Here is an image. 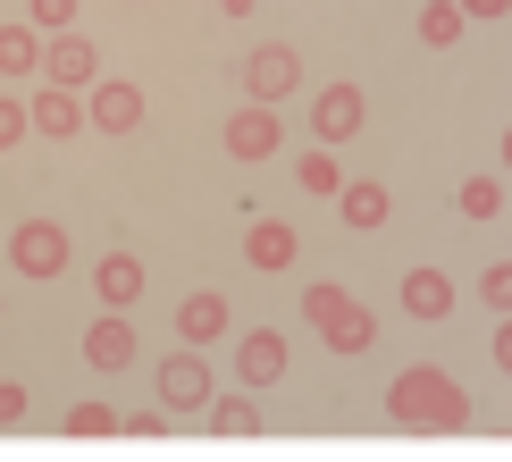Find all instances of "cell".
Wrapping results in <instances>:
<instances>
[{"label": "cell", "mask_w": 512, "mask_h": 462, "mask_svg": "<svg viewBox=\"0 0 512 462\" xmlns=\"http://www.w3.org/2000/svg\"><path fill=\"white\" fill-rule=\"evenodd\" d=\"M387 412L403 420V429H471V395H462L445 370H395Z\"/></svg>", "instance_id": "6da1fadb"}, {"label": "cell", "mask_w": 512, "mask_h": 462, "mask_svg": "<svg viewBox=\"0 0 512 462\" xmlns=\"http://www.w3.org/2000/svg\"><path fill=\"white\" fill-rule=\"evenodd\" d=\"M303 320L328 336V353H370L378 345V320L353 303L345 286H303Z\"/></svg>", "instance_id": "7a4b0ae2"}, {"label": "cell", "mask_w": 512, "mask_h": 462, "mask_svg": "<svg viewBox=\"0 0 512 462\" xmlns=\"http://www.w3.org/2000/svg\"><path fill=\"white\" fill-rule=\"evenodd\" d=\"M9 269H26V278H59V269H68V227H59V219H17Z\"/></svg>", "instance_id": "3957f363"}, {"label": "cell", "mask_w": 512, "mask_h": 462, "mask_svg": "<svg viewBox=\"0 0 512 462\" xmlns=\"http://www.w3.org/2000/svg\"><path fill=\"white\" fill-rule=\"evenodd\" d=\"M294 84H303V59H294L286 42H261V51L244 59V93H252V101H269V110L294 93Z\"/></svg>", "instance_id": "277c9868"}, {"label": "cell", "mask_w": 512, "mask_h": 462, "mask_svg": "<svg viewBox=\"0 0 512 462\" xmlns=\"http://www.w3.org/2000/svg\"><path fill=\"white\" fill-rule=\"evenodd\" d=\"M160 404H177V412H202V404H210V362H202V345H185V353H168V362H160Z\"/></svg>", "instance_id": "5b68a950"}, {"label": "cell", "mask_w": 512, "mask_h": 462, "mask_svg": "<svg viewBox=\"0 0 512 462\" xmlns=\"http://www.w3.org/2000/svg\"><path fill=\"white\" fill-rule=\"evenodd\" d=\"M84 126H101V135H135V126H143V93H135V84H93V101H84Z\"/></svg>", "instance_id": "8992f818"}, {"label": "cell", "mask_w": 512, "mask_h": 462, "mask_svg": "<svg viewBox=\"0 0 512 462\" xmlns=\"http://www.w3.org/2000/svg\"><path fill=\"white\" fill-rule=\"evenodd\" d=\"M311 135L328 143V152H336L345 135H361V84H328V93L311 101Z\"/></svg>", "instance_id": "52a82bcc"}, {"label": "cell", "mask_w": 512, "mask_h": 462, "mask_svg": "<svg viewBox=\"0 0 512 462\" xmlns=\"http://www.w3.org/2000/svg\"><path fill=\"white\" fill-rule=\"evenodd\" d=\"M219 135H227V152H236V160H269L277 152V110H269V101H244Z\"/></svg>", "instance_id": "ba28073f"}, {"label": "cell", "mask_w": 512, "mask_h": 462, "mask_svg": "<svg viewBox=\"0 0 512 462\" xmlns=\"http://www.w3.org/2000/svg\"><path fill=\"white\" fill-rule=\"evenodd\" d=\"M42 76L76 93V84H93V76H101V51H93L84 34H51V51H42Z\"/></svg>", "instance_id": "9c48e42d"}, {"label": "cell", "mask_w": 512, "mask_h": 462, "mask_svg": "<svg viewBox=\"0 0 512 462\" xmlns=\"http://www.w3.org/2000/svg\"><path fill=\"white\" fill-rule=\"evenodd\" d=\"M236 370H244V387H277V378H286V336L252 328L244 345H236Z\"/></svg>", "instance_id": "30bf717a"}, {"label": "cell", "mask_w": 512, "mask_h": 462, "mask_svg": "<svg viewBox=\"0 0 512 462\" xmlns=\"http://www.w3.org/2000/svg\"><path fill=\"white\" fill-rule=\"evenodd\" d=\"M403 311L412 320H445L454 311V278L445 269H403Z\"/></svg>", "instance_id": "8fae6325"}, {"label": "cell", "mask_w": 512, "mask_h": 462, "mask_svg": "<svg viewBox=\"0 0 512 462\" xmlns=\"http://www.w3.org/2000/svg\"><path fill=\"white\" fill-rule=\"evenodd\" d=\"M26 118L42 126V135H84V101L68 93V84H42V93L26 101Z\"/></svg>", "instance_id": "7c38bea8"}, {"label": "cell", "mask_w": 512, "mask_h": 462, "mask_svg": "<svg viewBox=\"0 0 512 462\" xmlns=\"http://www.w3.org/2000/svg\"><path fill=\"white\" fill-rule=\"evenodd\" d=\"M84 362H93V370H126V362H135V328H126L118 311L93 320V328H84Z\"/></svg>", "instance_id": "4fadbf2b"}, {"label": "cell", "mask_w": 512, "mask_h": 462, "mask_svg": "<svg viewBox=\"0 0 512 462\" xmlns=\"http://www.w3.org/2000/svg\"><path fill=\"white\" fill-rule=\"evenodd\" d=\"M177 336H185V345H210V336H227V294H185V303H177Z\"/></svg>", "instance_id": "5bb4252c"}, {"label": "cell", "mask_w": 512, "mask_h": 462, "mask_svg": "<svg viewBox=\"0 0 512 462\" xmlns=\"http://www.w3.org/2000/svg\"><path fill=\"white\" fill-rule=\"evenodd\" d=\"M336 210H345V227H387V185L378 177H353V185H336Z\"/></svg>", "instance_id": "9a60e30c"}, {"label": "cell", "mask_w": 512, "mask_h": 462, "mask_svg": "<svg viewBox=\"0 0 512 462\" xmlns=\"http://www.w3.org/2000/svg\"><path fill=\"white\" fill-rule=\"evenodd\" d=\"M93 286H101V303H110V311H126L143 294V261H135V252H110V261L93 269Z\"/></svg>", "instance_id": "2e32d148"}, {"label": "cell", "mask_w": 512, "mask_h": 462, "mask_svg": "<svg viewBox=\"0 0 512 462\" xmlns=\"http://www.w3.org/2000/svg\"><path fill=\"white\" fill-rule=\"evenodd\" d=\"M244 252H252V269H286L294 261V227L286 219H252L244 227Z\"/></svg>", "instance_id": "e0dca14e"}, {"label": "cell", "mask_w": 512, "mask_h": 462, "mask_svg": "<svg viewBox=\"0 0 512 462\" xmlns=\"http://www.w3.org/2000/svg\"><path fill=\"white\" fill-rule=\"evenodd\" d=\"M210 429L219 437H261V404H252V395H227V404L210 395Z\"/></svg>", "instance_id": "ac0fdd59"}, {"label": "cell", "mask_w": 512, "mask_h": 462, "mask_svg": "<svg viewBox=\"0 0 512 462\" xmlns=\"http://www.w3.org/2000/svg\"><path fill=\"white\" fill-rule=\"evenodd\" d=\"M42 68V34L34 26H0V76H26Z\"/></svg>", "instance_id": "d6986e66"}, {"label": "cell", "mask_w": 512, "mask_h": 462, "mask_svg": "<svg viewBox=\"0 0 512 462\" xmlns=\"http://www.w3.org/2000/svg\"><path fill=\"white\" fill-rule=\"evenodd\" d=\"M462 26H471V17H462L454 0H429V9H420V42H429V51H445V42H462Z\"/></svg>", "instance_id": "ffe728a7"}, {"label": "cell", "mask_w": 512, "mask_h": 462, "mask_svg": "<svg viewBox=\"0 0 512 462\" xmlns=\"http://www.w3.org/2000/svg\"><path fill=\"white\" fill-rule=\"evenodd\" d=\"M462 219H504V177H462Z\"/></svg>", "instance_id": "44dd1931"}, {"label": "cell", "mask_w": 512, "mask_h": 462, "mask_svg": "<svg viewBox=\"0 0 512 462\" xmlns=\"http://www.w3.org/2000/svg\"><path fill=\"white\" fill-rule=\"evenodd\" d=\"M118 429H126V420H118L110 404H76V412H68V437H118Z\"/></svg>", "instance_id": "7402d4cb"}, {"label": "cell", "mask_w": 512, "mask_h": 462, "mask_svg": "<svg viewBox=\"0 0 512 462\" xmlns=\"http://www.w3.org/2000/svg\"><path fill=\"white\" fill-rule=\"evenodd\" d=\"M294 177H303V194H336V185H345V177H336V152H311Z\"/></svg>", "instance_id": "603a6c76"}, {"label": "cell", "mask_w": 512, "mask_h": 462, "mask_svg": "<svg viewBox=\"0 0 512 462\" xmlns=\"http://www.w3.org/2000/svg\"><path fill=\"white\" fill-rule=\"evenodd\" d=\"M68 9L76 0H26V26L34 34H68Z\"/></svg>", "instance_id": "cb8c5ba5"}, {"label": "cell", "mask_w": 512, "mask_h": 462, "mask_svg": "<svg viewBox=\"0 0 512 462\" xmlns=\"http://www.w3.org/2000/svg\"><path fill=\"white\" fill-rule=\"evenodd\" d=\"M26 126H34V118H26V101H0V152H9V143L26 135Z\"/></svg>", "instance_id": "d4e9b609"}, {"label": "cell", "mask_w": 512, "mask_h": 462, "mask_svg": "<svg viewBox=\"0 0 512 462\" xmlns=\"http://www.w3.org/2000/svg\"><path fill=\"white\" fill-rule=\"evenodd\" d=\"M17 420H26V387H17V378H0V429H17Z\"/></svg>", "instance_id": "484cf974"}, {"label": "cell", "mask_w": 512, "mask_h": 462, "mask_svg": "<svg viewBox=\"0 0 512 462\" xmlns=\"http://www.w3.org/2000/svg\"><path fill=\"white\" fill-rule=\"evenodd\" d=\"M479 294H487V303L504 311V303H512V269H487V278H479Z\"/></svg>", "instance_id": "4316f807"}, {"label": "cell", "mask_w": 512, "mask_h": 462, "mask_svg": "<svg viewBox=\"0 0 512 462\" xmlns=\"http://www.w3.org/2000/svg\"><path fill=\"white\" fill-rule=\"evenodd\" d=\"M454 9H462V17H504L512 0H454Z\"/></svg>", "instance_id": "83f0119b"}, {"label": "cell", "mask_w": 512, "mask_h": 462, "mask_svg": "<svg viewBox=\"0 0 512 462\" xmlns=\"http://www.w3.org/2000/svg\"><path fill=\"white\" fill-rule=\"evenodd\" d=\"M219 9H227V17H244V9H252V0H219Z\"/></svg>", "instance_id": "f1b7e54d"}]
</instances>
